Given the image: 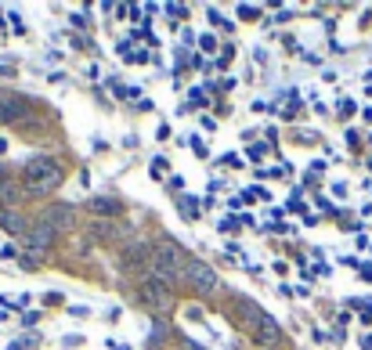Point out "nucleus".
Returning a JSON list of instances; mask_svg holds the SVG:
<instances>
[{
	"instance_id": "obj_1",
	"label": "nucleus",
	"mask_w": 372,
	"mask_h": 350,
	"mask_svg": "<svg viewBox=\"0 0 372 350\" xmlns=\"http://www.w3.org/2000/svg\"><path fill=\"white\" fill-rule=\"evenodd\" d=\"M66 177V170L55 155H29L22 163V185L29 195H51Z\"/></svg>"
},
{
	"instance_id": "obj_2",
	"label": "nucleus",
	"mask_w": 372,
	"mask_h": 350,
	"mask_svg": "<svg viewBox=\"0 0 372 350\" xmlns=\"http://www.w3.org/2000/svg\"><path fill=\"white\" fill-rule=\"evenodd\" d=\"M185 264H188V257H185V249L177 246V242H170V239H163L155 249H152V264H148V278H155V282H163L167 289H174L177 282H185Z\"/></svg>"
},
{
	"instance_id": "obj_3",
	"label": "nucleus",
	"mask_w": 372,
	"mask_h": 350,
	"mask_svg": "<svg viewBox=\"0 0 372 350\" xmlns=\"http://www.w3.org/2000/svg\"><path fill=\"white\" fill-rule=\"evenodd\" d=\"M185 282L195 289L199 297H214L217 289H221V278H217V271L210 267L206 260H195V257L185 264Z\"/></svg>"
},
{
	"instance_id": "obj_4",
	"label": "nucleus",
	"mask_w": 372,
	"mask_h": 350,
	"mask_svg": "<svg viewBox=\"0 0 372 350\" xmlns=\"http://www.w3.org/2000/svg\"><path fill=\"white\" fill-rule=\"evenodd\" d=\"M141 300L145 307H152L159 318H167L174 311V289H167L163 282H155V278H145L141 282Z\"/></svg>"
},
{
	"instance_id": "obj_5",
	"label": "nucleus",
	"mask_w": 372,
	"mask_h": 350,
	"mask_svg": "<svg viewBox=\"0 0 372 350\" xmlns=\"http://www.w3.org/2000/svg\"><path fill=\"white\" fill-rule=\"evenodd\" d=\"M116 264H120V271H127V274H141V271H148V264H152V246H148V242H127V246H120Z\"/></svg>"
},
{
	"instance_id": "obj_6",
	"label": "nucleus",
	"mask_w": 372,
	"mask_h": 350,
	"mask_svg": "<svg viewBox=\"0 0 372 350\" xmlns=\"http://www.w3.org/2000/svg\"><path fill=\"white\" fill-rule=\"evenodd\" d=\"M232 318H235L242 329H249V332H253V329L260 325V318H264V307H260L257 300H249V297H239V293H235V297H232Z\"/></svg>"
},
{
	"instance_id": "obj_7",
	"label": "nucleus",
	"mask_w": 372,
	"mask_h": 350,
	"mask_svg": "<svg viewBox=\"0 0 372 350\" xmlns=\"http://www.w3.org/2000/svg\"><path fill=\"white\" fill-rule=\"evenodd\" d=\"M33 112V101L22 94H0V123H22Z\"/></svg>"
},
{
	"instance_id": "obj_8",
	"label": "nucleus",
	"mask_w": 372,
	"mask_h": 350,
	"mask_svg": "<svg viewBox=\"0 0 372 350\" xmlns=\"http://www.w3.org/2000/svg\"><path fill=\"white\" fill-rule=\"evenodd\" d=\"M55 239H58V231L51 227V224H43V220H36V224L26 231V242H29L33 253H47L51 246H55Z\"/></svg>"
},
{
	"instance_id": "obj_9",
	"label": "nucleus",
	"mask_w": 372,
	"mask_h": 350,
	"mask_svg": "<svg viewBox=\"0 0 372 350\" xmlns=\"http://www.w3.org/2000/svg\"><path fill=\"white\" fill-rule=\"evenodd\" d=\"M279 336H282V332H279V325H275V318H272V314H264V318H260V325L253 329V343H257V346H264V350H272V346L279 343Z\"/></svg>"
},
{
	"instance_id": "obj_10",
	"label": "nucleus",
	"mask_w": 372,
	"mask_h": 350,
	"mask_svg": "<svg viewBox=\"0 0 372 350\" xmlns=\"http://www.w3.org/2000/svg\"><path fill=\"white\" fill-rule=\"evenodd\" d=\"M73 217H76V213H73V206H51L40 220H43V224H51L55 231H62V227H73Z\"/></svg>"
},
{
	"instance_id": "obj_11",
	"label": "nucleus",
	"mask_w": 372,
	"mask_h": 350,
	"mask_svg": "<svg viewBox=\"0 0 372 350\" xmlns=\"http://www.w3.org/2000/svg\"><path fill=\"white\" fill-rule=\"evenodd\" d=\"M0 227L11 231V235H22V231H29V227H26V217H22L19 210H0Z\"/></svg>"
},
{
	"instance_id": "obj_12",
	"label": "nucleus",
	"mask_w": 372,
	"mask_h": 350,
	"mask_svg": "<svg viewBox=\"0 0 372 350\" xmlns=\"http://www.w3.org/2000/svg\"><path fill=\"white\" fill-rule=\"evenodd\" d=\"M91 210L98 217H120L123 213V202H116V199H91Z\"/></svg>"
},
{
	"instance_id": "obj_13",
	"label": "nucleus",
	"mask_w": 372,
	"mask_h": 350,
	"mask_svg": "<svg viewBox=\"0 0 372 350\" xmlns=\"http://www.w3.org/2000/svg\"><path fill=\"white\" fill-rule=\"evenodd\" d=\"M163 339H167V321L155 318V321H152V343H163Z\"/></svg>"
},
{
	"instance_id": "obj_14",
	"label": "nucleus",
	"mask_w": 372,
	"mask_h": 350,
	"mask_svg": "<svg viewBox=\"0 0 372 350\" xmlns=\"http://www.w3.org/2000/svg\"><path fill=\"white\" fill-rule=\"evenodd\" d=\"M177 350H206V346H199V343H192V339H188V336H185V339H181V343H177Z\"/></svg>"
},
{
	"instance_id": "obj_15",
	"label": "nucleus",
	"mask_w": 372,
	"mask_h": 350,
	"mask_svg": "<svg viewBox=\"0 0 372 350\" xmlns=\"http://www.w3.org/2000/svg\"><path fill=\"white\" fill-rule=\"evenodd\" d=\"M199 43H202V51H206V54H210V51H214V47H217V43H214V36H206V33L199 36Z\"/></svg>"
},
{
	"instance_id": "obj_16",
	"label": "nucleus",
	"mask_w": 372,
	"mask_h": 350,
	"mask_svg": "<svg viewBox=\"0 0 372 350\" xmlns=\"http://www.w3.org/2000/svg\"><path fill=\"white\" fill-rule=\"evenodd\" d=\"M0 257H4V260H15V257H19V249H15V246H4V249H0Z\"/></svg>"
},
{
	"instance_id": "obj_17",
	"label": "nucleus",
	"mask_w": 372,
	"mask_h": 350,
	"mask_svg": "<svg viewBox=\"0 0 372 350\" xmlns=\"http://www.w3.org/2000/svg\"><path fill=\"white\" fill-rule=\"evenodd\" d=\"M221 166H242V159H239V155H224Z\"/></svg>"
},
{
	"instance_id": "obj_18",
	"label": "nucleus",
	"mask_w": 372,
	"mask_h": 350,
	"mask_svg": "<svg viewBox=\"0 0 372 350\" xmlns=\"http://www.w3.org/2000/svg\"><path fill=\"white\" fill-rule=\"evenodd\" d=\"M8 181H11V173H8V166H4V163H0V185H8Z\"/></svg>"
},
{
	"instance_id": "obj_19",
	"label": "nucleus",
	"mask_w": 372,
	"mask_h": 350,
	"mask_svg": "<svg viewBox=\"0 0 372 350\" xmlns=\"http://www.w3.org/2000/svg\"><path fill=\"white\" fill-rule=\"evenodd\" d=\"M361 346H365V350H372V336H361Z\"/></svg>"
}]
</instances>
